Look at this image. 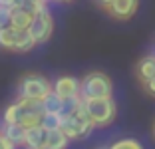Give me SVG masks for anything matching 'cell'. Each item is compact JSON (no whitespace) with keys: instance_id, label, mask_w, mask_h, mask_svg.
<instances>
[{"instance_id":"cell-1","label":"cell","mask_w":155,"mask_h":149,"mask_svg":"<svg viewBox=\"0 0 155 149\" xmlns=\"http://www.w3.org/2000/svg\"><path fill=\"white\" fill-rule=\"evenodd\" d=\"M60 129L64 131V135L72 139H82V137L90 135L91 129H94V123L87 118L86 108H84L82 98L68 101L66 109L62 111V118H60Z\"/></svg>"},{"instance_id":"cell-2","label":"cell","mask_w":155,"mask_h":149,"mask_svg":"<svg viewBox=\"0 0 155 149\" xmlns=\"http://www.w3.org/2000/svg\"><path fill=\"white\" fill-rule=\"evenodd\" d=\"M82 101L94 127H107L117 118V105H115L114 98H91L82 99Z\"/></svg>"},{"instance_id":"cell-3","label":"cell","mask_w":155,"mask_h":149,"mask_svg":"<svg viewBox=\"0 0 155 149\" xmlns=\"http://www.w3.org/2000/svg\"><path fill=\"white\" fill-rule=\"evenodd\" d=\"M114 94V81L104 72H90L80 81V98L91 99V98H111Z\"/></svg>"},{"instance_id":"cell-4","label":"cell","mask_w":155,"mask_h":149,"mask_svg":"<svg viewBox=\"0 0 155 149\" xmlns=\"http://www.w3.org/2000/svg\"><path fill=\"white\" fill-rule=\"evenodd\" d=\"M0 48L8 50V52L26 54V52L36 48V44L30 38L28 30H18V28H12V26H4V28H0Z\"/></svg>"},{"instance_id":"cell-5","label":"cell","mask_w":155,"mask_h":149,"mask_svg":"<svg viewBox=\"0 0 155 149\" xmlns=\"http://www.w3.org/2000/svg\"><path fill=\"white\" fill-rule=\"evenodd\" d=\"M52 91V81L40 74H28L18 81V98L42 101Z\"/></svg>"},{"instance_id":"cell-6","label":"cell","mask_w":155,"mask_h":149,"mask_svg":"<svg viewBox=\"0 0 155 149\" xmlns=\"http://www.w3.org/2000/svg\"><path fill=\"white\" fill-rule=\"evenodd\" d=\"M28 34L34 40V44H46L54 34V16H52L50 8H44L40 12L34 14L32 22L28 26Z\"/></svg>"},{"instance_id":"cell-7","label":"cell","mask_w":155,"mask_h":149,"mask_svg":"<svg viewBox=\"0 0 155 149\" xmlns=\"http://www.w3.org/2000/svg\"><path fill=\"white\" fill-rule=\"evenodd\" d=\"M18 121L20 125L26 129V127H34L40 125L42 115H44V109H42V104L36 101V99H24L18 98Z\"/></svg>"},{"instance_id":"cell-8","label":"cell","mask_w":155,"mask_h":149,"mask_svg":"<svg viewBox=\"0 0 155 149\" xmlns=\"http://www.w3.org/2000/svg\"><path fill=\"white\" fill-rule=\"evenodd\" d=\"M52 91L58 95L60 99H64L66 104L74 101L80 98V80L74 76H60L58 80L52 84Z\"/></svg>"},{"instance_id":"cell-9","label":"cell","mask_w":155,"mask_h":149,"mask_svg":"<svg viewBox=\"0 0 155 149\" xmlns=\"http://www.w3.org/2000/svg\"><path fill=\"white\" fill-rule=\"evenodd\" d=\"M137 8H139V0H114L105 8V12L115 20H129L131 16H135Z\"/></svg>"},{"instance_id":"cell-10","label":"cell","mask_w":155,"mask_h":149,"mask_svg":"<svg viewBox=\"0 0 155 149\" xmlns=\"http://www.w3.org/2000/svg\"><path fill=\"white\" fill-rule=\"evenodd\" d=\"M34 18V12L26 6H12L10 8V22L8 26L18 28V30H28L30 22Z\"/></svg>"},{"instance_id":"cell-11","label":"cell","mask_w":155,"mask_h":149,"mask_svg":"<svg viewBox=\"0 0 155 149\" xmlns=\"http://www.w3.org/2000/svg\"><path fill=\"white\" fill-rule=\"evenodd\" d=\"M135 74H137V80L145 84L147 80L155 76V54H149L145 58H141L137 62V68H135Z\"/></svg>"},{"instance_id":"cell-12","label":"cell","mask_w":155,"mask_h":149,"mask_svg":"<svg viewBox=\"0 0 155 149\" xmlns=\"http://www.w3.org/2000/svg\"><path fill=\"white\" fill-rule=\"evenodd\" d=\"M0 133L6 139L12 141L16 147H24V133H26V129L20 123H4V125L0 127Z\"/></svg>"},{"instance_id":"cell-13","label":"cell","mask_w":155,"mask_h":149,"mask_svg":"<svg viewBox=\"0 0 155 149\" xmlns=\"http://www.w3.org/2000/svg\"><path fill=\"white\" fill-rule=\"evenodd\" d=\"M44 141H46V129L42 125L26 127V133H24V147L26 149H34L38 145H44Z\"/></svg>"},{"instance_id":"cell-14","label":"cell","mask_w":155,"mask_h":149,"mask_svg":"<svg viewBox=\"0 0 155 149\" xmlns=\"http://www.w3.org/2000/svg\"><path fill=\"white\" fill-rule=\"evenodd\" d=\"M44 145H48L50 149H68L70 139L64 135V131L58 127V129L46 131V141H44Z\"/></svg>"},{"instance_id":"cell-15","label":"cell","mask_w":155,"mask_h":149,"mask_svg":"<svg viewBox=\"0 0 155 149\" xmlns=\"http://www.w3.org/2000/svg\"><path fill=\"white\" fill-rule=\"evenodd\" d=\"M42 104V109H44V113H62L66 109V101L64 99H60L58 95L54 94V91H50V94L46 95L44 99L40 101Z\"/></svg>"},{"instance_id":"cell-16","label":"cell","mask_w":155,"mask_h":149,"mask_svg":"<svg viewBox=\"0 0 155 149\" xmlns=\"http://www.w3.org/2000/svg\"><path fill=\"white\" fill-rule=\"evenodd\" d=\"M60 118H62V113H44V115H42L40 125L44 127L46 131L58 129V127H60Z\"/></svg>"},{"instance_id":"cell-17","label":"cell","mask_w":155,"mask_h":149,"mask_svg":"<svg viewBox=\"0 0 155 149\" xmlns=\"http://www.w3.org/2000/svg\"><path fill=\"white\" fill-rule=\"evenodd\" d=\"M110 149H143V145L133 137H125V139H117L115 143H111Z\"/></svg>"},{"instance_id":"cell-18","label":"cell","mask_w":155,"mask_h":149,"mask_svg":"<svg viewBox=\"0 0 155 149\" xmlns=\"http://www.w3.org/2000/svg\"><path fill=\"white\" fill-rule=\"evenodd\" d=\"M2 121L4 123H16L18 121V104H16V101L10 104L8 108L4 109V113H2Z\"/></svg>"},{"instance_id":"cell-19","label":"cell","mask_w":155,"mask_h":149,"mask_svg":"<svg viewBox=\"0 0 155 149\" xmlns=\"http://www.w3.org/2000/svg\"><path fill=\"white\" fill-rule=\"evenodd\" d=\"M8 22H10V8L0 6V28L8 26Z\"/></svg>"},{"instance_id":"cell-20","label":"cell","mask_w":155,"mask_h":149,"mask_svg":"<svg viewBox=\"0 0 155 149\" xmlns=\"http://www.w3.org/2000/svg\"><path fill=\"white\" fill-rule=\"evenodd\" d=\"M143 88H145V91L151 95V98H155V76L151 78V80H147L145 84H143Z\"/></svg>"},{"instance_id":"cell-21","label":"cell","mask_w":155,"mask_h":149,"mask_svg":"<svg viewBox=\"0 0 155 149\" xmlns=\"http://www.w3.org/2000/svg\"><path fill=\"white\" fill-rule=\"evenodd\" d=\"M0 149H16V145H14L10 139H6V137L0 133Z\"/></svg>"},{"instance_id":"cell-22","label":"cell","mask_w":155,"mask_h":149,"mask_svg":"<svg viewBox=\"0 0 155 149\" xmlns=\"http://www.w3.org/2000/svg\"><path fill=\"white\" fill-rule=\"evenodd\" d=\"M14 2H16V0H0V6H4V8H12Z\"/></svg>"},{"instance_id":"cell-23","label":"cell","mask_w":155,"mask_h":149,"mask_svg":"<svg viewBox=\"0 0 155 149\" xmlns=\"http://www.w3.org/2000/svg\"><path fill=\"white\" fill-rule=\"evenodd\" d=\"M111 2H114V0H97V4H100V6H101V8H104V10L107 8V6H110Z\"/></svg>"},{"instance_id":"cell-24","label":"cell","mask_w":155,"mask_h":149,"mask_svg":"<svg viewBox=\"0 0 155 149\" xmlns=\"http://www.w3.org/2000/svg\"><path fill=\"white\" fill-rule=\"evenodd\" d=\"M34 149H50L48 145H38V147H34Z\"/></svg>"},{"instance_id":"cell-25","label":"cell","mask_w":155,"mask_h":149,"mask_svg":"<svg viewBox=\"0 0 155 149\" xmlns=\"http://www.w3.org/2000/svg\"><path fill=\"white\" fill-rule=\"evenodd\" d=\"M54 2H72V0H54Z\"/></svg>"},{"instance_id":"cell-26","label":"cell","mask_w":155,"mask_h":149,"mask_svg":"<svg viewBox=\"0 0 155 149\" xmlns=\"http://www.w3.org/2000/svg\"><path fill=\"white\" fill-rule=\"evenodd\" d=\"M153 137H155V123H153Z\"/></svg>"}]
</instances>
